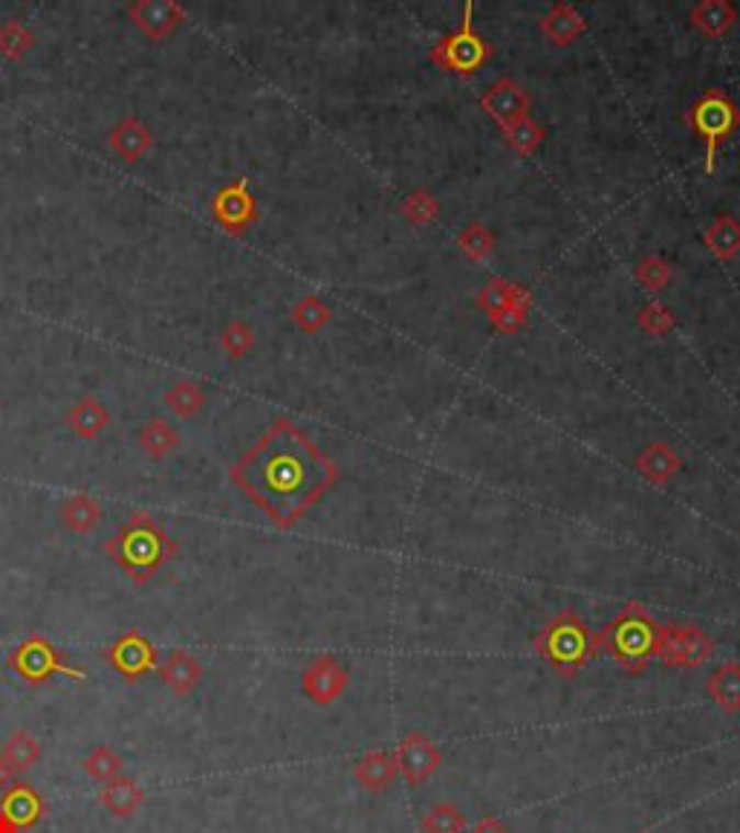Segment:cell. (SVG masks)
Instances as JSON below:
<instances>
[{
    "instance_id": "7c38bea8",
    "label": "cell",
    "mask_w": 740,
    "mask_h": 833,
    "mask_svg": "<svg viewBox=\"0 0 740 833\" xmlns=\"http://www.w3.org/2000/svg\"><path fill=\"white\" fill-rule=\"evenodd\" d=\"M394 758L396 767H400V776L405 778L411 787L426 785L428 778L440 770L442 764V753L428 735H423V732H405V738L400 741Z\"/></svg>"
},
{
    "instance_id": "74e56055",
    "label": "cell",
    "mask_w": 740,
    "mask_h": 833,
    "mask_svg": "<svg viewBox=\"0 0 740 833\" xmlns=\"http://www.w3.org/2000/svg\"><path fill=\"white\" fill-rule=\"evenodd\" d=\"M402 214H405V221H411L414 226H428V223L440 214V203H437V197L428 195L426 189H417L402 200Z\"/></svg>"
},
{
    "instance_id": "4dcf8cb0",
    "label": "cell",
    "mask_w": 740,
    "mask_h": 833,
    "mask_svg": "<svg viewBox=\"0 0 740 833\" xmlns=\"http://www.w3.org/2000/svg\"><path fill=\"white\" fill-rule=\"evenodd\" d=\"M32 47H35V32L30 26L15 21V18L0 24V56L7 62H21L24 56H30Z\"/></svg>"
},
{
    "instance_id": "7402d4cb",
    "label": "cell",
    "mask_w": 740,
    "mask_h": 833,
    "mask_svg": "<svg viewBox=\"0 0 740 833\" xmlns=\"http://www.w3.org/2000/svg\"><path fill=\"white\" fill-rule=\"evenodd\" d=\"M541 32L543 38L552 41L556 47H568V44L582 38L584 18L570 3H552L550 12L541 18Z\"/></svg>"
},
{
    "instance_id": "1f68e13d",
    "label": "cell",
    "mask_w": 740,
    "mask_h": 833,
    "mask_svg": "<svg viewBox=\"0 0 740 833\" xmlns=\"http://www.w3.org/2000/svg\"><path fill=\"white\" fill-rule=\"evenodd\" d=\"M330 307L324 304L318 296H304V299L295 301V307H292V324H295L301 333H310V336L324 331V327L330 324Z\"/></svg>"
},
{
    "instance_id": "2e32d148",
    "label": "cell",
    "mask_w": 740,
    "mask_h": 833,
    "mask_svg": "<svg viewBox=\"0 0 740 833\" xmlns=\"http://www.w3.org/2000/svg\"><path fill=\"white\" fill-rule=\"evenodd\" d=\"M111 148L122 163L134 166L154 148V134L139 116H122L111 131Z\"/></svg>"
},
{
    "instance_id": "d6a6232c",
    "label": "cell",
    "mask_w": 740,
    "mask_h": 833,
    "mask_svg": "<svg viewBox=\"0 0 740 833\" xmlns=\"http://www.w3.org/2000/svg\"><path fill=\"white\" fill-rule=\"evenodd\" d=\"M504 140L518 157H532L543 142V127L532 116H524L504 127Z\"/></svg>"
},
{
    "instance_id": "52a82bcc",
    "label": "cell",
    "mask_w": 740,
    "mask_h": 833,
    "mask_svg": "<svg viewBox=\"0 0 740 833\" xmlns=\"http://www.w3.org/2000/svg\"><path fill=\"white\" fill-rule=\"evenodd\" d=\"M688 125L706 142V174H715L717 145L738 131L740 111L724 90H706L688 111Z\"/></svg>"
},
{
    "instance_id": "8d00e7d4",
    "label": "cell",
    "mask_w": 740,
    "mask_h": 833,
    "mask_svg": "<svg viewBox=\"0 0 740 833\" xmlns=\"http://www.w3.org/2000/svg\"><path fill=\"white\" fill-rule=\"evenodd\" d=\"M457 249L463 252L466 258L483 260L495 249V237H492V232H489L483 223H469V226L460 232V237H457Z\"/></svg>"
},
{
    "instance_id": "60d3db41",
    "label": "cell",
    "mask_w": 740,
    "mask_h": 833,
    "mask_svg": "<svg viewBox=\"0 0 740 833\" xmlns=\"http://www.w3.org/2000/svg\"><path fill=\"white\" fill-rule=\"evenodd\" d=\"M527 313H529L527 304H509V307H504V310H497V313L489 315V319H492L497 333H518L520 327L527 324Z\"/></svg>"
},
{
    "instance_id": "4fadbf2b",
    "label": "cell",
    "mask_w": 740,
    "mask_h": 833,
    "mask_svg": "<svg viewBox=\"0 0 740 833\" xmlns=\"http://www.w3.org/2000/svg\"><path fill=\"white\" fill-rule=\"evenodd\" d=\"M127 18L150 41H162L186 24V9L173 0H131Z\"/></svg>"
},
{
    "instance_id": "b9f144b4",
    "label": "cell",
    "mask_w": 740,
    "mask_h": 833,
    "mask_svg": "<svg viewBox=\"0 0 740 833\" xmlns=\"http://www.w3.org/2000/svg\"><path fill=\"white\" fill-rule=\"evenodd\" d=\"M472 833H509V828H506L504 819H497V817H483L478 825H474Z\"/></svg>"
},
{
    "instance_id": "d4e9b609",
    "label": "cell",
    "mask_w": 740,
    "mask_h": 833,
    "mask_svg": "<svg viewBox=\"0 0 740 833\" xmlns=\"http://www.w3.org/2000/svg\"><path fill=\"white\" fill-rule=\"evenodd\" d=\"M680 466H683V460L669 443H648L642 448V455L637 457L639 475L651 480V484H660V487L680 473Z\"/></svg>"
},
{
    "instance_id": "6da1fadb",
    "label": "cell",
    "mask_w": 740,
    "mask_h": 833,
    "mask_svg": "<svg viewBox=\"0 0 740 833\" xmlns=\"http://www.w3.org/2000/svg\"><path fill=\"white\" fill-rule=\"evenodd\" d=\"M228 478L278 530H290L336 487L339 466L290 416H278Z\"/></svg>"
},
{
    "instance_id": "ba28073f",
    "label": "cell",
    "mask_w": 740,
    "mask_h": 833,
    "mask_svg": "<svg viewBox=\"0 0 740 833\" xmlns=\"http://www.w3.org/2000/svg\"><path fill=\"white\" fill-rule=\"evenodd\" d=\"M715 657V640L697 625H662L657 660L669 668H700Z\"/></svg>"
},
{
    "instance_id": "3957f363",
    "label": "cell",
    "mask_w": 740,
    "mask_h": 833,
    "mask_svg": "<svg viewBox=\"0 0 740 833\" xmlns=\"http://www.w3.org/2000/svg\"><path fill=\"white\" fill-rule=\"evenodd\" d=\"M660 622L651 617L642 602H628L614 622H607L598 634V654L614 657L628 675H642L651 660H657L660 645Z\"/></svg>"
},
{
    "instance_id": "484cf974",
    "label": "cell",
    "mask_w": 740,
    "mask_h": 833,
    "mask_svg": "<svg viewBox=\"0 0 740 833\" xmlns=\"http://www.w3.org/2000/svg\"><path fill=\"white\" fill-rule=\"evenodd\" d=\"M104 519L102 503L96 501L93 496L79 492V496H70L61 503V524L64 530H70L76 535H90Z\"/></svg>"
},
{
    "instance_id": "f546056e",
    "label": "cell",
    "mask_w": 740,
    "mask_h": 833,
    "mask_svg": "<svg viewBox=\"0 0 740 833\" xmlns=\"http://www.w3.org/2000/svg\"><path fill=\"white\" fill-rule=\"evenodd\" d=\"M509 304H527L532 307V296H529L527 287H520V284L504 281V278H495V281H489L486 287L478 296V307L486 310L489 315L497 313V310H504Z\"/></svg>"
},
{
    "instance_id": "d590c367",
    "label": "cell",
    "mask_w": 740,
    "mask_h": 833,
    "mask_svg": "<svg viewBox=\"0 0 740 833\" xmlns=\"http://www.w3.org/2000/svg\"><path fill=\"white\" fill-rule=\"evenodd\" d=\"M122 767H125V762H122V755L113 753L108 744H99V747L90 749V755L85 758V773L90 778H96V781H113V778L122 776Z\"/></svg>"
},
{
    "instance_id": "f1b7e54d",
    "label": "cell",
    "mask_w": 740,
    "mask_h": 833,
    "mask_svg": "<svg viewBox=\"0 0 740 833\" xmlns=\"http://www.w3.org/2000/svg\"><path fill=\"white\" fill-rule=\"evenodd\" d=\"M703 244L709 246L711 255L720 260L735 258L740 252V221L735 214H717L706 232H703Z\"/></svg>"
},
{
    "instance_id": "ee69618b",
    "label": "cell",
    "mask_w": 740,
    "mask_h": 833,
    "mask_svg": "<svg viewBox=\"0 0 740 833\" xmlns=\"http://www.w3.org/2000/svg\"><path fill=\"white\" fill-rule=\"evenodd\" d=\"M642 833H648V831H642Z\"/></svg>"
},
{
    "instance_id": "ffe728a7",
    "label": "cell",
    "mask_w": 740,
    "mask_h": 833,
    "mask_svg": "<svg viewBox=\"0 0 740 833\" xmlns=\"http://www.w3.org/2000/svg\"><path fill=\"white\" fill-rule=\"evenodd\" d=\"M688 21L706 38H724L738 24V9L729 0H700V3H694Z\"/></svg>"
},
{
    "instance_id": "277c9868",
    "label": "cell",
    "mask_w": 740,
    "mask_h": 833,
    "mask_svg": "<svg viewBox=\"0 0 740 833\" xmlns=\"http://www.w3.org/2000/svg\"><path fill=\"white\" fill-rule=\"evenodd\" d=\"M536 654L550 663L559 677L570 680L596 657L598 640L573 608H564L541 625L536 637Z\"/></svg>"
},
{
    "instance_id": "9a60e30c",
    "label": "cell",
    "mask_w": 740,
    "mask_h": 833,
    "mask_svg": "<svg viewBox=\"0 0 740 833\" xmlns=\"http://www.w3.org/2000/svg\"><path fill=\"white\" fill-rule=\"evenodd\" d=\"M481 108L495 119L497 125L506 127L518 122V119L529 116V93L518 81L497 79L483 90Z\"/></svg>"
},
{
    "instance_id": "8992f818",
    "label": "cell",
    "mask_w": 740,
    "mask_h": 833,
    "mask_svg": "<svg viewBox=\"0 0 740 833\" xmlns=\"http://www.w3.org/2000/svg\"><path fill=\"white\" fill-rule=\"evenodd\" d=\"M472 18L474 3L469 0L463 7V21H460V26L431 47V62L437 64L440 70L463 76V79L474 76V73L481 70L483 64L489 62V56H492V47L478 35Z\"/></svg>"
},
{
    "instance_id": "ab89813d",
    "label": "cell",
    "mask_w": 740,
    "mask_h": 833,
    "mask_svg": "<svg viewBox=\"0 0 740 833\" xmlns=\"http://www.w3.org/2000/svg\"><path fill=\"white\" fill-rule=\"evenodd\" d=\"M674 324H677V319H674V313H671L662 301H648V304L639 310V327H642L648 336H669V333L674 331Z\"/></svg>"
},
{
    "instance_id": "7a4b0ae2",
    "label": "cell",
    "mask_w": 740,
    "mask_h": 833,
    "mask_svg": "<svg viewBox=\"0 0 740 833\" xmlns=\"http://www.w3.org/2000/svg\"><path fill=\"white\" fill-rule=\"evenodd\" d=\"M177 542L159 527L154 515L134 512L131 519L104 542V556L116 562L134 585H148L177 556Z\"/></svg>"
},
{
    "instance_id": "e0dca14e",
    "label": "cell",
    "mask_w": 740,
    "mask_h": 833,
    "mask_svg": "<svg viewBox=\"0 0 740 833\" xmlns=\"http://www.w3.org/2000/svg\"><path fill=\"white\" fill-rule=\"evenodd\" d=\"M157 675L159 680H162V686L171 689L173 698H189V695L198 689L200 680H203V666H200L198 657L191 652H186V648H173V652L168 654V660L159 666Z\"/></svg>"
},
{
    "instance_id": "9c48e42d",
    "label": "cell",
    "mask_w": 740,
    "mask_h": 833,
    "mask_svg": "<svg viewBox=\"0 0 740 833\" xmlns=\"http://www.w3.org/2000/svg\"><path fill=\"white\" fill-rule=\"evenodd\" d=\"M47 817L44 796L30 781H9L0 790V833H30Z\"/></svg>"
},
{
    "instance_id": "83f0119b",
    "label": "cell",
    "mask_w": 740,
    "mask_h": 833,
    "mask_svg": "<svg viewBox=\"0 0 740 833\" xmlns=\"http://www.w3.org/2000/svg\"><path fill=\"white\" fill-rule=\"evenodd\" d=\"M166 406L182 420H194L203 414L205 409V391L200 382L189 377H177L171 386L166 388Z\"/></svg>"
},
{
    "instance_id": "8fae6325",
    "label": "cell",
    "mask_w": 740,
    "mask_h": 833,
    "mask_svg": "<svg viewBox=\"0 0 740 833\" xmlns=\"http://www.w3.org/2000/svg\"><path fill=\"white\" fill-rule=\"evenodd\" d=\"M108 663L125 684H139L145 675L157 671V648L145 637L143 631H125L116 643L108 648Z\"/></svg>"
},
{
    "instance_id": "d6986e66",
    "label": "cell",
    "mask_w": 740,
    "mask_h": 833,
    "mask_svg": "<svg viewBox=\"0 0 740 833\" xmlns=\"http://www.w3.org/2000/svg\"><path fill=\"white\" fill-rule=\"evenodd\" d=\"M67 425L72 429L76 437L81 441H96V437H102L104 429L111 425V411L104 406L96 393H85L70 411H67Z\"/></svg>"
},
{
    "instance_id": "f35d334b",
    "label": "cell",
    "mask_w": 740,
    "mask_h": 833,
    "mask_svg": "<svg viewBox=\"0 0 740 833\" xmlns=\"http://www.w3.org/2000/svg\"><path fill=\"white\" fill-rule=\"evenodd\" d=\"M671 278H674V273H671L669 260L660 258V255H648V258H642L637 264V281L642 284L648 292L665 290L671 284Z\"/></svg>"
},
{
    "instance_id": "cb8c5ba5",
    "label": "cell",
    "mask_w": 740,
    "mask_h": 833,
    "mask_svg": "<svg viewBox=\"0 0 740 833\" xmlns=\"http://www.w3.org/2000/svg\"><path fill=\"white\" fill-rule=\"evenodd\" d=\"M0 762H3V770H7L9 778L26 776L41 762V744L32 738V732L15 730L3 744Z\"/></svg>"
},
{
    "instance_id": "e575fe53",
    "label": "cell",
    "mask_w": 740,
    "mask_h": 833,
    "mask_svg": "<svg viewBox=\"0 0 740 833\" xmlns=\"http://www.w3.org/2000/svg\"><path fill=\"white\" fill-rule=\"evenodd\" d=\"M466 813L451 802H437L423 817V833H463Z\"/></svg>"
},
{
    "instance_id": "603a6c76",
    "label": "cell",
    "mask_w": 740,
    "mask_h": 833,
    "mask_svg": "<svg viewBox=\"0 0 740 833\" xmlns=\"http://www.w3.org/2000/svg\"><path fill=\"white\" fill-rule=\"evenodd\" d=\"M136 437H139V446H143V452L150 460H166V457H171L182 443L180 432L168 423L166 416H148V420L139 425V434H136Z\"/></svg>"
},
{
    "instance_id": "5b68a950",
    "label": "cell",
    "mask_w": 740,
    "mask_h": 833,
    "mask_svg": "<svg viewBox=\"0 0 740 833\" xmlns=\"http://www.w3.org/2000/svg\"><path fill=\"white\" fill-rule=\"evenodd\" d=\"M7 668L18 680H24L32 689H41L44 684H49L53 677H70V680H79L85 684L87 671L85 668L67 666L61 660V654L53 643H49L44 634H30L24 643H18L7 657Z\"/></svg>"
},
{
    "instance_id": "836d02e7",
    "label": "cell",
    "mask_w": 740,
    "mask_h": 833,
    "mask_svg": "<svg viewBox=\"0 0 740 833\" xmlns=\"http://www.w3.org/2000/svg\"><path fill=\"white\" fill-rule=\"evenodd\" d=\"M221 347H223V354H226V359L240 362L244 356L253 354V347H255L253 327H249L244 319H232V322H228L221 331Z\"/></svg>"
},
{
    "instance_id": "ac0fdd59",
    "label": "cell",
    "mask_w": 740,
    "mask_h": 833,
    "mask_svg": "<svg viewBox=\"0 0 740 833\" xmlns=\"http://www.w3.org/2000/svg\"><path fill=\"white\" fill-rule=\"evenodd\" d=\"M396 776H400V767H396L394 753H385V749H370L354 767V778L368 793H385V790H391Z\"/></svg>"
},
{
    "instance_id": "30bf717a",
    "label": "cell",
    "mask_w": 740,
    "mask_h": 833,
    "mask_svg": "<svg viewBox=\"0 0 740 833\" xmlns=\"http://www.w3.org/2000/svg\"><path fill=\"white\" fill-rule=\"evenodd\" d=\"M209 209H212L214 223L226 229L228 235H244L258 221V200L253 197L246 180H232L214 191Z\"/></svg>"
},
{
    "instance_id": "7bdbcfd3",
    "label": "cell",
    "mask_w": 740,
    "mask_h": 833,
    "mask_svg": "<svg viewBox=\"0 0 740 833\" xmlns=\"http://www.w3.org/2000/svg\"><path fill=\"white\" fill-rule=\"evenodd\" d=\"M7 785H9V776H7V770H3V762H0V790H3Z\"/></svg>"
},
{
    "instance_id": "4316f807",
    "label": "cell",
    "mask_w": 740,
    "mask_h": 833,
    "mask_svg": "<svg viewBox=\"0 0 740 833\" xmlns=\"http://www.w3.org/2000/svg\"><path fill=\"white\" fill-rule=\"evenodd\" d=\"M706 695L711 698L717 709H724L726 715H738L740 712V663H724V666L711 671L706 680Z\"/></svg>"
},
{
    "instance_id": "44dd1931",
    "label": "cell",
    "mask_w": 740,
    "mask_h": 833,
    "mask_svg": "<svg viewBox=\"0 0 740 833\" xmlns=\"http://www.w3.org/2000/svg\"><path fill=\"white\" fill-rule=\"evenodd\" d=\"M99 804H102V808L108 810L111 817L127 819V817H134L136 810L145 804V790L136 785L134 778L119 776L102 787V793H99Z\"/></svg>"
},
{
    "instance_id": "5bb4252c",
    "label": "cell",
    "mask_w": 740,
    "mask_h": 833,
    "mask_svg": "<svg viewBox=\"0 0 740 833\" xmlns=\"http://www.w3.org/2000/svg\"><path fill=\"white\" fill-rule=\"evenodd\" d=\"M347 684H350V675H347V668L341 666L336 657L330 654H322V657H315L307 668H304V675H301V689L313 700L315 707H330L336 700L345 695Z\"/></svg>"
}]
</instances>
